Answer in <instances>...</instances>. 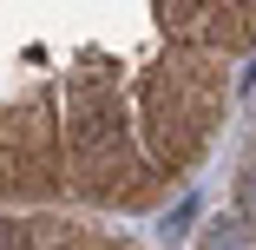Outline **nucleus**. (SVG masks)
<instances>
[{
	"instance_id": "obj_1",
	"label": "nucleus",
	"mask_w": 256,
	"mask_h": 250,
	"mask_svg": "<svg viewBox=\"0 0 256 250\" xmlns=\"http://www.w3.org/2000/svg\"><path fill=\"white\" fill-rule=\"evenodd\" d=\"M118 106H112V99H79V106H72V145H79V152H98V145H112L118 138Z\"/></svg>"
},
{
	"instance_id": "obj_2",
	"label": "nucleus",
	"mask_w": 256,
	"mask_h": 250,
	"mask_svg": "<svg viewBox=\"0 0 256 250\" xmlns=\"http://www.w3.org/2000/svg\"><path fill=\"white\" fill-rule=\"evenodd\" d=\"M243 217H250V224H256V165H250V171H243Z\"/></svg>"
}]
</instances>
